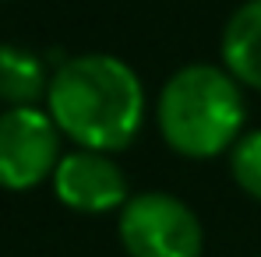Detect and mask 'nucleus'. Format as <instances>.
Masks as SVG:
<instances>
[{"label": "nucleus", "mask_w": 261, "mask_h": 257, "mask_svg": "<svg viewBox=\"0 0 261 257\" xmlns=\"http://www.w3.org/2000/svg\"><path fill=\"white\" fill-rule=\"evenodd\" d=\"M46 113L78 148L113 155L127 148L145 124V88L127 60L82 53L49 74Z\"/></svg>", "instance_id": "1"}, {"label": "nucleus", "mask_w": 261, "mask_h": 257, "mask_svg": "<svg viewBox=\"0 0 261 257\" xmlns=\"http://www.w3.org/2000/svg\"><path fill=\"white\" fill-rule=\"evenodd\" d=\"M247 120L244 85L219 64H187L163 85L155 124L184 159H216L237 145Z\"/></svg>", "instance_id": "2"}, {"label": "nucleus", "mask_w": 261, "mask_h": 257, "mask_svg": "<svg viewBox=\"0 0 261 257\" xmlns=\"http://www.w3.org/2000/svg\"><path fill=\"white\" fill-rule=\"evenodd\" d=\"M117 236L127 257H201L205 250L201 218L166 190L127 197L117 218Z\"/></svg>", "instance_id": "3"}, {"label": "nucleus", "mask_w": 261, "mask_h": 257, "mask_svg": "<svg viewBox=\"0 0 261 257\" xmlns=\"http://www.w3.org/2000/svg\"><path fill=\"white\" fill-rule=\"evenodd\" d=\"M60 127L39 106H7L0 113V187L32 190L60 162Z\"/></svg>", "instance_id": "4"}, {"label": "nucleus", "mask_w": 261, "mask_h": 257, "mask_svg": "<svg viewBox=\"0 0 261 257\" xmlns=\"http://www.w3.org/2000/svg\"><path fill=\"white\" fill-rule=\"evenodd\" d=\"M49 183L64 208L82 215L120 212L130 197L124 169L110 159V152H92V148L64 152Z\"/></svg>", "instance_id": "5"}, {"label": "nucleus", "mask_w": 261, "mask_h": 257, "mask_svg": "<svg viewBox=\"0 0 261 257\" xmlns=\"http://www.w3.org/2000/svg\"><path fill=\"white\" fill-rule=\"evenodd\" d=\"M219 56L244 88L261 92V0H244L229 14L219 39Z\"/></svg>", "instance_id": "6"}, {"label": "nucleus", "mask_w": 261, "mask_h": 257, "mask_svg": "<svg viewBox=\"0 0 261 257\" xmlns=\"http://www.w3.org/2000/svg\"><path fill=\"white\" fill-rule=\"evenodd\" d=\"M49 74L43 60L14 43H0V102L7 106H36L46 99Z\"/></svg>", "instance_id": "7"}, {"label": "nucleus", "mask_w": 261, "mask_h": 257, "mask_svg": "<svg viewBox=\"0 0 261 257\" xmlns=\"http://www.w3.org/2000/svg\"><path fill=\"white\" fill-rule=\"evenodd\" d=\"M229 176L247 197L261 201V130L237 137V145L229 148Z\"/></svg>", "instance_id": "8"}]
</instances>
